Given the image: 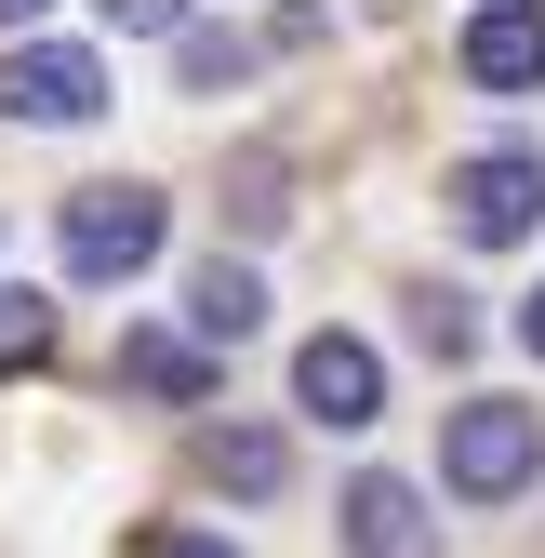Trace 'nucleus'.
I'll return each instance as SVG.
<instances>
[{
    "label": "nucleus",
    "mask_w": 545,
    "mask_h": 558,
    "mask_svg": "<svg viewBox=\"0 0 545 558\" xmlns=\"http://www.w3.org/2000/svg\"><path fill=\"white\" fill-rule=\"evenodd\" d=\"M120 386H147V399H214V360H199L186 332H133V345H120Z\"/></svg>",
    "instance_id": "obj_10"
},
{
    "label": "nucleus",
    "mask_w": 545,
    "mask_h": 558,
    "mask_svg": "<svg viewBox=\"0 0 545 558\" xmlns=\"http://www.w3.org/2000/svg\"><path fill=\"white\" fill-rule=\"evenodd\" d=\"M532 465H545V426L519 399H465L452 426H439V478L465 506H506V493H532Z\"/></svg>",
    "instance_id": "obj_2"
},
{
    "label": "nucleus",
    "mask_w": 545,
    "mask_h": 558,
    "mask_svg": "<svg viewBox=\"0 0 545 558\" xmlns=\"http://www.w3.org/2000/svg\"><path fill=\"white\" fill-rule=\"evenodd\" d=\"M347 558H439V519L413 478H347Z\"/></svg>",
    "instance_id": "obj_6"
},
{
    "label": "nucleus",
    "mask_w": 545,
    "mask_h": 558,
    "mask_svg": "<svg viewBox=\"0 0 545 558\" xmlns=\"http://www.w3.org/2000/svg\"><path fill=\"white\" fill-rule=\"evenodd\" d=\"M413 332H426V345H439V360H452V345H465V332H480V319H465V293H413Z\"/></svg>",
    "instance_id": "obj_13"
},
{
    "label": "nucleus",
    "mask_w": 545,
    "mask_h": 558,
    "mask_svg": "<svg viewBox=\"0 0 545 558\" xmlns=\"http://www.w3.org/2000/svg\"><path fill=\"white\" fill-rule=\"evenodd\" d=\"M186 319H199V345H240V332L266 319V279L214 253V266H199V279H186Z\"/></svg>",
    "instance_id": "obj_9"
},
{
    "label": "nucleus",
    "mask_w": 545,
    "mask_h": 558,
    "mask_svg": "<svg viewBox=\"0 0 545 558\" xmlns=\"http://www.w3.org/2000/svg\"><path fill=\"white\" fill-rule=\"evenodd\" d=\"M199 478L240 493V506H266V493L293 478V452H280V426H214V439H199Z\"/></svg>",
    "instance_id": "obj_8"
},
{
    "label": "nucleus",
    "mask_w": 545,
    "mask_h": 558,
    "mask_svg": "<svg viewBox=\"0 0 545 558\" xmlns=\"http://www.w3.org/2000/svg\"><path fill=\"white\" fill-rule=\"evenodd\" d=\"M107 107V66L81 40H27V53H0V120H94Z\"/></svg>",
    "instance_id": "obj_4"
},
{
    "label": "nucleus",
    "mask_w": 545,
    "mask_h": 558,
    "mask_svg": "<svg viewBox=\"0 0 545 558\" xmlns=\"http://www.w3.org/2000/svg\"><path fill=\"white\" fill-rule=\"evenodd\" d=\"M465 81L480 94H545V14L532 0H493V14L465 27Z\"/></svg>",
    "instance_id": "obj_7"
},
{
    "label": "nucleus",
    "mask_w": 545,
    "mask_h": 558,
    "mask_svg": "<svg viewBox=\"0 0 545 558\" xmlns=\"http://www.w3.org/2000/svg\"><path fill=\"white\" fill-rule=\"evenodd\" d=\"M0 14H40V0H0Z\"/></svg>",
    "instance_id": "obj_17"
},
{
    "label": "nucleus",
    "mask_w": 545,
    "mask_h": 558,
    "mask_svg": "<svg viewBox=\"0 0 545 558\" xmlns=\"http://www.w3.org/2000/svg\"><path fill=\"white\" fill-rule=\"evenodd\" d=\"M160 558H240V545H214V532H173V545H160Z\"/></svg>",
    "instance_id": "obj_15"
},
{
    "label": "nucleus",
    "mask_w": 545,
    "mask_h": 558,
    "mask_svg": "<svg viewBox=\"0 0 545 558\" xmlns=\"http://www.w3.org/2000/svg\"><path fill=\"white\" fill-rule=\"evenodd\" d=\"M53 360V293H27V279H0V373Z\"/></svg>",
    "instance_id": "obj_11"
},
{
    "label": "nucleus",
    "mask_w": 545,
    "mask_h": 558,
    "mask_svg": "<svg viewBox=\"0 0 545 558\" xmlns=\"http://www.w3.org/2000/svg\"><path fill=\"white\" fill-rule=\"evenodd\" d=\"M293 399L319 412V426H373V412H386V360L360 332H306L293 345Z\"/></svg>",
    "instance_id": "obj_5"
},
{
    "label": "nucleus",
    "mask_w": 545,
    "mask_h": 558,
    "mask_svg": "<svg viewBox=\"0 0 545 558\" xmlns=\"http://www.w3.org/2000/svg\"><path fill=\"white\" fill-rule=\"evenodd\" d=\"M160 240H173V199H160V186H81V199L53 214V253H66V279H133Z\"/></svg>",
    "instance_id": "obj_1"
},
{
    "label": "nucleus",
    "mask_w": 545,
    "mask_h": 558,
    "mask_svg": "<svg viewBox=\"0 0 545 558\" xmlns=\"http://www.w3.org/2000/svg\"><path fill=\"white\" fill-rule=\"evenodd\" d=\"M173 53H186V81H199V94H227V81H240V40H214V27H186Z\"/></svg>",
    "instance_id": "obj_12"
},
{
    "label": "nucleus",
    "mask_w": 545,
    "mask_h": 558,
    "mask_svg": "<svg viewBox=\"0 0 545 558\" xmlns=\"http://www.w3.org/2000/svg\"><path fill=\"white\" fill-rule=\"evenodd\" d=\"M519 345H532V360H545V293H519Z\"/></svg>",
    "instance_id": "obj_16"
},
{
    "label": "nucleus",
    "mask_w": 545,
    "mask_h": 558,
    "mask_svg": "<svg viewBox=\"0 0 545 558\" xmlns=\"http://www.w3.org/2000/svg\"><path fill=\"white\" fill-rule=\"evenodd\" d=\"M452 227L480 240V253H506V240H532L545 227V147H480V160H452Z\"/></svg>",
    "instance_id": "obj_3"
},
{
    "label": "nucleus",
    "mask_w": 545,
    "mask_h": 558,
    "mask_svg": "<svg viewBox=\"0 0 545 558\" xmlns=\"http://www.w3.org/2000/svg\"><path fill=\"white\" fill-rule=\"evenodd\" d=\"M107 27H133V40H173V27H186V0H107Z\"/></svg>",
    "instance_id": "obj_14"
}]
</instances>
